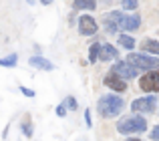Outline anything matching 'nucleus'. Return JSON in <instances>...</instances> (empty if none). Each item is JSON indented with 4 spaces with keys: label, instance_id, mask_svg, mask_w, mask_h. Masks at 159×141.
I'll list each match as a JSON object with an SVG mask.
<instances>
[{
    "label": "nucleus",
    "instance_id": "f257e3e1",
    "mask_svg": "<svg viewBox=\"0 0 159 141\" xmlns=\"http://www.w3.org/2000/svg\"><path fill=\"white\" fill-rule=\"evenodd\" d=\"M123 109H125V101L121 97H117V95H103L97 101V111L105 119L117 117L119 113H123Z\"/></svg>",
    "mask_w": 159,
    "mask_h": 141
},
{
    "label": "nucleus",
    "instance_id": "f03ea898",
    "mask_svg": "<svg viewBox=\"0 0 159 141\" xmlns=\"http://www.w3.org/2000/svg\"><path fill=\"white\" fill-rule=\"evenodd\" d=\"M145 129H147V121L143 115H127V117L119 119V123H117V131L123 135L143 133Z\"/></svg>",
    "mask_w": 159,
    "mask_h": 141
},
{
    "label": "nucleus",
    "instance_id": "7ed1b4c3",
    "mask_svg": "<svg viewBox=\"0 0 159 141\" xmlns=\"http://www.w3.org/2000/svg\"><path fill=\"white\" fill-rule=\"evenodd\" d=\"M125 61H129L131 65H135L137 69H145V70L159 69V59L157 57H151L149 52H129Z\"/></svg>",
    "mask_w": 159,
    "mask_h": 141
},
{
    "label": "nucleus",
    "instance_id": "20e7f679",
    "mask_svg": "<svg viewBox=\"0 0 159 141\" xmlns=\"http://www.w3.org/2000/svg\"><path fill=\"white\" fill-rule=\"evenodd\" d=\"M111 73H115V75H119L121 79L129 81V79H133V77L139 75V69H137L135 65H131L129 61H117V63L111 67Z\"/></svg>",
    "mask_w": 159,
    "mask_h": 141
},
{
    "label": "nucleus",
    "instance_id": "39448f33",
    "mask_svg": "<svg viewBox=\"0 0 159 141\" xmlns=\"http://www.w3.org/2000/svg\"><path fill=\"white\" fill-rule=\"evenodd\" d=\"M155 107H157V99L153 97V95L135 99V101L131 103L133 113H155Z\"/></svg>",
    "mask_w": 159,
    "mask_h": 141
},
{
    "label": "nucleus",
    "instance_id": "423d86ee",
    "mask_svg": "<svg viewBox=\"0 0 159 141\" xmlns=\"http://www.w3.org/2000/svg\"><path fill=\"white\" fill-rule=\"evenodd\" d=\"M139 87H141V91H147V93L159 91V69L145 73L143 77H141V81H139Z\"/></svg>",
    "mask_w": 159,
    "mask_h": 141
},
{
    "label": "nucleus",
    "instance_id": "0eeeda50",
    "mask_svg": "<svg viewBox=\"0 0 159 141\" xmlns=\"http://www.w3.org/2000/svg\"><path fill=\"white\" fill-rule=\"evenodd\" d=\"M97 30H99V26H97V20H95L93 16H89V14L79 16V32H81V34L93 36V34H97Z\"/></svg>",
    "mask_w": 159,
    "mask_h": 141
},
{
    "label": "nucleus",
    "instance_id": "6e6552de",
    "mask_svg": "<svg viewBox=\"0 0 159 141\" xmlns=\"http://www.w3.org/2000/svg\"><path fill=\"white\" fill-rule=\"evenodd\" d=\"M121 16H123V12L119 10H113V12H107L105 16H103V24H105V30L107 32H117L121 28Z\"/></svg>",
    "mask_w": 159,
    "mask_h": 141
},
{
    "label": "nucleus",
    "instance_id": "1a4fd4ad",
    "mask_svg": "<svg viewBox=\"0 0 159 141\" xmlns=\"http://www.w3.org/2000/svg\"><path fill=\"white\" fill-rule=\"evenodd\" d=\"M103 83H105L111 91H115V93H123V91H127V83H125V79H121L119 75H115V73H109Z\"/></svg>",
    "mask_w": 159,
    "mask_h": 141
},
{
    "label": "nucleus",
    "instance_id": "9d476101",
    "mask_svg": "<svg viewBox=\"0 0 159 141\" xmlns=\"http://www.w3.org/2000/svg\"><path fill=\"white\" fill-rule=\"evenodd\" d=\"M141 26V16L139 14H123L121 16V30L133 32Z\"/></svg>",
    "mask_w": 159,
    "mask_h": 141
},
{
    "label": "nucleus",
    "instance_id": "9b49d317",
    "mask_svg": "<svg viewBox=\"0 0 159 141\" xmlns=\"http://www.w3.org/2000/svg\"><path fill=\"white\" fill-rule=\"evenodd\" d=\"M28 65H30L32 69H39V70H52L54 65L51 61H47L44 57H30L28 59Z\"/></svg>",
    "mask_w": 159,
    "mask_h": 141
},
{
    "label": "nucleus",
    "instance_id": "f8f14e48",
    "mask_svg": "<svg viewBox=\"0 0 159 141\" xmlns=\"http://www.w3.org/2000/svg\"><path fill=\"white\" fill-rule=\"evenodd\" d=\"M117 57H119V51H117L113 44H103L101 57H99V59L101 61H113V59H117Z\"/></svg>",
    "mask_w": 159,
    "mask_h": 141
},
{
    "label": "nucleus",
    "instance_id": "ddd939ff",
    "mask_svg": "<svg viewBox=\"0 0 159 141\" xmlns=\"http://www.w3.org/2000/svg\"><path fill=\"white\" fill-rule=\"evenodd\" d=\"M141 47H143L145 52H149V55H153V57H159V43H157V40L145 39L143 43H141Z\"/></svg>",
    "mask_w": 159,
    "mask_h": 141
},
{
    "label": "nucleus",
    "instance_id": "4468645a",
    "mask_svg": "<svg viewBox=\"0 0 159 141\" xmlns=\"http://www.w3.org/2000/svg\"><path fill=\"white\" fill-rule=\"evenodd\" d=\"M97 0H75V8L79 10H95Z\"/></svg>",
    "mask_w": 159,
    "mask_h": 141
},
{
    "label": "nucleus",
    "instance_id": "2eb2a0df",
    "mask_svg": "<svg viewBox=\"0 0 159 141\" xmlns=\"http://www.w3.org/2000/svg\"><path fill=\"white\" fill-rule=\"evenodd\" d=\"M119 44L127 51H131V48H135V39L129 34H119Z\"/></svg>",
    "mask_w": 159,
    "mask_h": 141
},
{
    "label": "nucleus",
    "instance_id": "dca6fc26",
    "mask_svg": "<svg viewBox=\"0 0 159 141\" xmlns=\"http://www.w3.org/2000/svg\"><path fill=\"white\" fill-rule=\"evenodd\" d=\"M101 48H103V44H99V43L91 44V48H89V61L91 63H97V59L101 57Z\"/></svg>",
    "mask_w": 159,
    "mask_h": 141
},
{
    "label": "nucleus",
    "instance_id": "f3484780",
    "mask_svg": "<svg viewBox=\"0 0 159 141\" xmlns=\"http://www.w3.org/2000/svg\"><path fill=\"white\" fill-rule=\"evenodd\" d=\"M16 63H18V55H16V52H12V55L0 59V65H2V67H14Z\"/></svg>",
    "mask_w": 159,
    "mask_h": 141
},
{
    "label": "nucleus",
    "instance_id": "a211bd4d",
    "mask_svg": "<svg viewBox=\"0 0 159 141\" xmlns=\"http://www.w3.org/2000/svg\"><path fill=\"white\" fill-rule=\"evenodd\" d=\"M121 4H123L125 10H135L139 6V0H121Z\"/></svg>",
    "mask_w": 159,
    "mask_h": 141
},
{
    "label": "nucleus",
    "instance_id": "6ab92c4d",
    "mask_svg": "<svg viewBox=\"0 0 159 141\" xmlns=\"http://www.w3.org/2000/svg\"><path fill=\"white\" fill-rule=\"evenodd\" d=\"M22 127H24V135H26V137H32V127H30V119H28V117L24 119Z\"/></svg>",
    "mask_w": 159,
    "mask_h": 141
},
{
    "label": "nucleus",
    "instance_id": "aec40b11",
    "mask_svg": "<svg viewBox=\"0 0 159 141\" xmlns=\"http://www.w3.org/2000/svg\"><path fill=\"white\" fill-rule=\"evenodd\" d=\"M149 137H151L153 141H159V125H155L151 131H149Z\"/></svg>",
    "mask_w": 159,
    "mask_h": 141
},
{
    "label": "nucleus",
    "instance_id": "412c9836",
    "mask_svg": "<svg viewBox=\"0 0 159 141\" xmlns=\"http://www.w3.org/2000/svg\"><path fill=\"white\" fill-rule=\"evenodd\" d=\"M20 93H22V95H26V97H36V93H34V91H32V89H26V87H20Z\"/></svg>",
    "mask_w": 159,
    "mask_h": 141
},
{
    "label": "nucleus",
    "instance_id": "4be33fe9",
    "mask_svg": "<svg viewBox=\"0 0 159 141\" xmlns=\"http://www.w3.org/2000/svg\"><path fill=\"white\" fill-rule=\"evenodd\" d=\"M57 115H58V117H65V115H66V107H65V103H61V105L57 107Z\"/></svg>",
    "mask_w": 159,
    "mask_h": 141
},
{
    "label": "nucleus",
    "instance_id": "5701e85b",
    "mask_svg": "<svg viewBox=\"0 0 159 141\" xmlns=\"http://www.w3.org/2000/svg\"><path fill=\"white\" fill-rule=\"evenodd\" d=\"M66 105H69V109H77V101H75L73 97H69V99H66Z\"/></svg>",
    "mask_w": 159,
    "mask_h": 141
},
{
    "label": "nucleus",
    "instance_id": "b1692460",
    "mask_svg": "<svg viewBox=\"0 0 159 141\" xmlns=\"http://www.w3.org/2000/svg\"><path fill=\"white\" fill-rule=\"evenodd\" d=\"M85 121H87V125H89V127L93 125V121H91V111H89V109L85 111Z\"/></svg>",
    "mask_w": 159,
    "mask_h": 141
},
{
    "label": "nucleus",
    "instance_id": "393cba45",
    "mask_svg": "<svg viewBox=\"0 0 159 141\" xmlns=\"http://www.w3.org/2000/svg\"><path fill=\"white\" fill-rule=\"evenodd\" d=\"M51 2H52V0H40V4H44V6H48Z\"/></svg>",
    "mask_w": 159,
    "mask_h": 141
},
{
    "label": "nucleus",
    "instance_id": "a878e982",
    "mask_svg": "<svg viewBox=\"0 0 159 141\" xmlns=\"http://www.w3.org/2000/svg\"><path fill=\"white\" fill-rule=\"evenodd\" d=\"M127 141H141V139H137V137H129Z\"/></svg>",
    "mask_w": 159,
    "mask_h": 141
},
{
    "label": "nucleus",
    "instance_id": "bb28decb",
    "mask_svg": "<svg viewBox=\"0 0 159 141\" xmlns=\"http://www.w3.org/2000/svg\"><path fill=\"white\" fill-rule=\"evenodd\" d=\"M26 2H28V4H34V0H26Z\"/></svg>",
    "mask_w": 159,
    "mask_h": 141
}]
</instances>
